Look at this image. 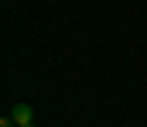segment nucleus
Here are the masks:
<instances>
[{"mask_svg": "<svg viewBox=\"0 0 147 127\" xmlns=\"http://www.w3.org/2000/svg\"><path fill=\"white\" fill-rule=\"evenodd\" d=\"M10 117H14V124H17V127H28V124H31V107H28V103H17Z\"/></svg>", "mask_w": 147, "mask_h": 127, "instance_id": "nucleus-1", "label": "nucleus"}, {"mask_svg": "<svg viewBox=\"0 0 147 127\" xmlns=\"http://www.w3.org/2000/svg\"><path fill=\"white\" fill-rule=\"evenodd\" d=\"M0 127H17V124H14V117H3V120H0Z\"/></svg>", "mask_w": 147, "mask_h": 127, "instance_id": "nucleus-2", "label": "nucleus"}, {"mask_svg": "<svg viewBox=\"0 0 147 127\" xmlns=\"http://www.w3.org/2000/svg\"><path fill=\"white\" fill-rule=\"evenodd\" d=\"M28 127H34V124H28Z\"/></svg>", "mask_w": 147, "mask_h": 127, "instance_id": "nucleus-3", "label": "nucleus"}]
</instances>
